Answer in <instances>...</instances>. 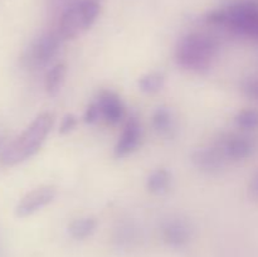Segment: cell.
Instances as JSON below:
<instances>
[{
    "instance_id": "1",
    "label": "cell",
    "mask_w": 258,
    "mask_h": 257,
    "mask_svg": "<svg viewBox=\"0 0 258 257\" xmlns=\"http://www.w3.org/2000/svg\"><path fill=\"white\" fill-rule=\"evenodd\" d=\"M53 122L54 116L50 112L40 113L37 116L19 136H17L12 143L3 149L0 155L3 165H17L35 155L52 130Z\"/></svg>"
},
{
    "instance_id": "2",
    "label": "cell",
    "mask_w": 258,
    "mask_h": 257,
    "mask_svg": "<svg viewBox=\"0 0 258 257\" xmlns=\"http://www.w3.org/2000/svg\"><path fill=\"white\" fill-rule=\"evenodd\" d=\"M218 50L219 44L214 38L193 33L179 40L175 58L178 65L184 70L201 73L211 68Z\"/></svg>"
},
{
    "instance_id": "3",
    "label": "cell",
    "mask_w": 258,
    "mask_h": 257,
    "mask_svg": "<svg viewBox=\"0 0 258 257\" xmlns=\"http://www.w3.org/2000/svg\"><path fill=\"white\" fill-rule=\"evenodd\" d=\"M208 22L228 28L237 34L258 39V4L241 2L226 9L214 10L208 15Z\"/></svg>"
},
{
    "instance_id": "4",
    "label": "cell",
    "mask_w": 258,
    "mask_h": 257,
    "mask_svg": "<svg viewBox=\"0 0 258 257\" xmlns=\"http://www.w3.org/2000/svg\"><path fill=\"white\" fill-rule=\"evenodd\" d=\"M100 14L97 0H81L71 5L62 14L58 25V34L63 40L73 39L92 27Z\"/></svg>"
},
{
    "instance_id": "5",
    "label": "cell",
    "mask_w": 258,
    "mask_h": 257,
    "mask_svg": "<svg viewBox=\"0 0 258 257\" xmlns=\"http://www.w3.org/2000/svg\"><path fill=\"white\" fill-rule=\"evenodd\" d=\"M63 39L58 32H48L38 37L23 54V65L30 70L47 66L59 50Z\"/></svg>"
},
{
    "instance_id": "6",
    "label": "cell",
    "mask_w": 258,
    "mask_h": 257,
    "mask_svg": "<svg viewBox=\"0 0 258 257\" xmlns=\"http://www.w3.org/2000/svg\"><path fill=\"white\" fill-rule=\"evenodd\" d=\"M57 190L52 185H42L25 194L18 203L15 213L20 218L33 216L54 201Z\"/></svg>"
},
{
    "instance_id": "7",
    "label": "cell",
    "mask_w": 258,
    "mask_h": 257,
    "mask_svg": "<svg viewBox=\"0 0 258 257\" xmlns=\"http://www.w3.org/2000/svg\"><path fill=\"white\" fill-rule=\"evenodd\" d=\"M228 159L217 145L197 149L191 154V163L201 171L207 174H217L226 166Z\"/></svg>"
},
{
    "instance_id": "8",
    "label": "cell",
    "mask_w": 258,
    "mask_h": 257,
    "mask_svg": "<svg viewBox=\"0 0 258 257\" xmlns=\"http://www.w3.org/2000/svg\"><path fill=\"white\" fill-rule=\"evenodd\" d=\"M161 236L168 246L181 248L190 241L191 228L185 219L180 217H171L161 226Z\"/></svg>"
},
{
    "instance_id": "9",
    "label": "cell",
    "mask_w": 258,
    "mask_h": 257,
    "mask_svg": "<svg viewBox=\"0 0 258 257\" xmlns=\"http://www.w3.org/2000/svg\"><path fill=\"white\" fill-rule=\"evenodd\" d=\"M228 160H243L252 155L254 150L253 141L243 135H226L216 144Z\"/></svg>"
},
{
    "instance_id": "10",
    "label": "cell",
    "mask_w": 258,
    "mask_h": 257,
    "mask_svg": "<svg viewBox=\"0 0 258 257\" xmlns=\"http://www.w3.org/2000/svg\"><path fill=\"white\" fill-rule=\"evenodd\" d=\"M141 141V125L136 117H130L113 149L116 158H125L138 149Z\"/></svg>"
},
{
    "instance_id": "11",
    "label": "cell",
    "mask_w": 258,
    "mask_h": 257,
    "mask_svg": "<svg viewBox=\"0 0 258 257\" xmlns=\"http://www.w3.org/2000/svg\"><path fill=\"white\" fill-rule=\"evenodd\" d=\"M101 117L110 125H116L125 117V106L117 93L110 90L101 91L97 98Z\"/></svg>"
},
{
    "instance_id": "12",
    "label": "cell",
    "mask_w": 258,
    "mask_h": 257,
    "mask_svg": "<svg viewBox=\"0 0 258 257\" xmlns=\"http://www.w3.org/2000/svg\"><path fill=\"white\" fill-rule=\"evenodd\" d=\"M96 227H97V221L95 217H81L71 222L68 226V232L72 238L85 239L92 236L93 232L96 231Z\"/></svg>"
},
{
    "instance_id": "13",
    "label": "cell",
    "mask_w": 258,
    "mask_h": 257,
    "mask_svg": "<svg viewBox=\"0 0 258 257\" xmlns=\"http://www.w3.org/2000/svg\"><path fill=\"white\" fill-rule=\"evenodd\" d=\"M153 127L155 128L159 135L170 136L173 134L174 127V118L173 113L169 108L159 107L153 115Z\"/></svg>"
},
{
    "instance_id": "14",
    "label": "cell",
    "mask_w": 258,
    "mask_h": 257,
    "mask_svg": "<svg viewBox=\"0 0 258 257\" xmlns=\"http://www.w3.org/2000/svg\"><path fill=\"white\" fill-rule=\"evenodd\" d=\"M171 175L166 169H155L146 180V186L154 194H164L169 190Z\"/></svg>"
},
{
    "instance_id": "15",
    "label": "cell",
    "mask_w": 258,
    "mask_h": 257,
    "mask_svg": "<svg viewBox=\"0 0 258 257\" xmlns=\"http://www.w3.org/2000/svg\"><path fill=\"white\" fill-rule=\"evenodd\" d=\"M66 77V66L64 63H57L53 66L45 75L44 86L45 90L49 95H55L59 91L63 81Z\"/></svg>"
},
{
    "instance_id": "16",
    "label": "cell",
    "mask_w": 258,
    "mask_h": 257,
    "mask_svg": "<svg viewBox=\"0 0 258 257\" xmlns=\"http://www.w3.org/2000/svg\"><path fill=\"white\" fill-rule=\"evenodd\" d=\"M165 78L160 72H149L139 78V87L145 93H156L164 87Z\"/></svg>"
},
{
    "instance_id": "17",
    "label": "cell",
    "mask_w": 258,
    "mask_h": 257,
    "mask_svg": "<svg viewBox=\"0 0 258 257\" xmlns=\"http://www.w3.org/2000/svg\"><path fill=\"white\" fill-rule=\"evenodd\" d=\"M236 125L243 130H256L258 127V111L254 108H244L234 117Z\"/></svg>"
},
{
    "instance_id": "18",
    "label": "cell",
    "mask_w": 258,
    "mask_h": 257,
    "mask_svg": "<svg viewBox=\"0 0 258 257\" xmlns=\"http://www.w3.org/2000/svg\"><path fill=\"white\" fill-rule=\"evenodd\" d=\"M242 90L252 100L258 101V78H247L242 83Z\"/></svg>"
},
{
    "instance_id": "19",
    "label": "cell",
    "mask_w": 258,
    "mask_h": 257,
    "mask_svg": "<svg viewBox=\"0 0 258 257\" xmlns=\"http://www.w3.org/2000/svg\"><path fill=\"white\" fill-rule=\"evenodd\" d=\"M101 118V111L100 107H98L97 102H93L86 108L85 116H83V120H85L86 123H95L97 122Z\"/></svg>"
},
{
    "instance_id": "20",
    "label": "cell",
    "mask_w": 258,
    "mask_h": 257,
    "mask_svg": "<svg viewBox=\"0 0 258 257\" xmlns=\"http://www.w3.org/2000/svg\"><path fill=\"white\" fill-rule=\"evenodd\" d=\"M77 125V118L73 115H66L64 117L62 118L59 125V133L62 135H66V134H70L73 128Z\"/></svg>"
},
{
    "instance_id": "21",
    "label": "cell",
    "mask_w": 258,
    "mask_h": 257,
    "mask_svg": "<svg viewBox=\"0 0 258 257\" xmlns=\"http://www.w3.org/2000/svg\"><path fill=\"white\" fill-rule=\"evenodd\" d=\"M249 193L254 199H258V170L252 178L251 184H249Z\"/></svg>"
},
{
    "instance_id": "22",
    "label": "cell",
    "mask_w": 258,
    "mask_h": 257,
    "mask_svg": "<svg viewBox=\"0 0 258 257\" xmlns=\"http://www.w3.org/2000/svg\"><path fill=\"white\" fill-rule=\"evenodd\" d=\"M5 133L4 131L2 130V128H0V148H2L3 145H4V141H5Z\"/></svg>"
}]
</instances>
